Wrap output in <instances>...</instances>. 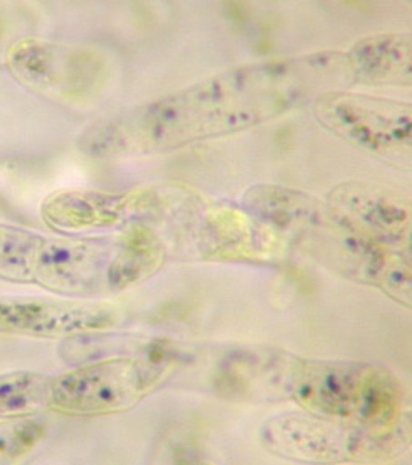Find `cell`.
<instances>
[{
  "instance_id": "6da1fadb",
  "label": "cell",
  "mask_w": 412,
  "mask_h": 465,
  "mask_svg": "<svg viewBox=\"0 0 412 465\" xmlns=\"http://www.w3.org/2000/svg\"><path fill=\"white\" fill-rule=\"evenodd\" d=\"M348 83L338 50L246 63L99 119L81 134L80 147L103 159L173 153L268 124Z\"/></svg>"
},
{
  "instance_id": "7c38bea8",
  "label": "cell",
  "mask_w": 412,
  "mask_h": 465,
  "mask_svg": "<svg viewBox=\"0 0 412 465\" xmlns=\"http://www.w3.org/2000/svg\"><path fill=\"white\" fill-rule=\"evenodd\" d=\"M54 378L40 373L0 376V420L30 418L50 408Z\"/></svg>"
},
{
  "instance_id": "5bb4252c",
  "label": "cell",
  "mask_w": 412,
  "mask_h": 465,
  "mask_svg": "<svg viewBox=\"0 0 412 465\" xmlns=\"http://www.w3.org/2000/svg\"><path fill=\"white\" fill-rule=\"evenodd\" d=\"M368 287L378 289L396 304L412 311V264L393 252H386Z\"/></svg>"
},
{
  "instance_id": "2e32d148",
  "label": "cell",
  "mask_w": 412,
  "mask_h": 465,
  "mask_svg": "<svg viewBox=\"0 0 412 465\" xmlns=\"http://www.w3.org/2000/svg\"><path fill=\"white\" fill-rule=\"evenodd\" d=\"M397 424L401 428L406 446H407V456H412V408L404 410L401 418L397 420Z\"/></svg>"
},
{
  "instance_id": "3957f363",
  "label": "cell",
  "mask_w": 412,
  "mask_h": 465,
  "mask_svg": "<svg viewBox=\"0 0 412 465\" xmlns=\"http://www.w3.org/2000/svg\"><path fill=\"white\" fill-rule=\"evenodd\" d=\"M162 254L161 244L149 232L74 240L0 226V276L66 294L126 289L152 276L161 268Z\"/></svg>"
},
{
  "instance_id": "7a4b0ae2",
  "label": "cell",
  "mask_w": 412,
  "mask_h": 465,
  "mask_svg": "<svg viewBox=\"0 0 412 465\" xmlns=\"http://www.w3.org/2000/svg\"><path fill=\"white\" fill-rule=\"evenodd\" d=\"M211 388L230 401L290 403L299 411L377 428L393 426L404 411L403 386L389 368L302 357L279 347L226 351Z\"/></svg>"
},
{
  "instance_id": "8fae6325",
  "label": "cell",
  "mask_w": 412,
  "mask_h": 465,
  "mask_svg": "<svg viewBox=\"0 0 412 465\" xmlns=\"http://www.w3.org/2000/svg\"><path fill=\"white\" fill-rule=\"evenodd\" d=\"M151 203L141 192L103 193V192H68L46 200L44 216L54 226L68 230L99 228L123 223L137 216L141 206Z\"/></svg>"
},
{
  "instance_id": "9c48e42d",
  "label": "cell",
  "mask_w": 412,
  "mask_h": 465,
  "mask_svg": "<svg viewBox=\"0 0 412 465\" xmlns=\"http://www.w3.org/2000/svg\"><path fill=\"white\" fill-rule=\"evenodd\" d=\"M114 309L56 299H0V331L30 337H78L113 329Z\"/></svg>"
},
{
  "instance_id": "8992f818",
  "label": "cell",
  "mask_w": 412,
  "mask_h": 465,
  "mask_svg": "<svg viewBox=\"0 0 412 465\" xmlns=\"http://www.w3.org/2000/svg\"><path fill=\"white\" fill-rule=\"evenodd\" d=\"M312 113L325 131L353 149L412 172V103L337 90L315 99Z\"/></svg>"
},
{
  "instance_id": "5b68a950",
  "label": "cell",
  "mask_w": 412,
  "mask_h": 465,
  "mask_svg": "<svg viewBox=\"0 0 412 465\" xmlns=\"http://www.w3.org/2000/svg\"><path fill=\"white\" fill-rule=\"evenodd\" d=\"M180 363L181 357L171 347L94 360L54 378L50 410L73 416L127 411L165 385Z\"/></svg>"
},
{
  "instance_id": "4fadbf2b",
  "label": "cell",
  "mask_w": 412,
  "mask_h": 465,
  "mask_svg": "<svg viewBox=\"0 0 412 465\" xmlns=\"http://www.w3.org/2000/svg\"><path fill=\"white\" fill-rule=\"evenodd\" d=\"M45 434L44 422L34 418L0 420V465H22Z\"/></svg>"
},
{
  "instance_id": "30bf717a",
  "label": "cell",
  "mask_w": 412,
  "mask_h": 465,
  "mask_svg": "<svg viewBox=\"0 0 412 465\" xmlns=\"http://www.w3.org/2000/svg\"><path fill=\"white\" fill-rule=\"evenodd\" d=\"M353 83L412 88V34L368 35L345 52Z\"/></svg>"
},
{
  "instance_id": "9a60e30c",
  "label": "cell",
  "mask_w": 412,
  "mask_h": 465,
  "mask_svg": "<svg viewBox=\"0 0 412 465\" xmlns=\"http://www.w3.org/2000/svg\"><path fill=\"white\" fill-rule=\"evenodd\" d=\"M155 465H220L197 442L190 439H172L162 446Z\"/></svg>"
},
{
  "instance_id": "52a82bcc",
  "label": "cell",
  "mask_w": 412,
  "mask_h": 465,
  "mask_svg": "<svg viewBox=\"0 0 412 465\" xmlns=\"http://www.w3.org/2000/svg\"><path fill=\"white\" fill-rule=\"evenodd\" d=\"M10 72L22 84L64 104H90L111 84L113 66L88 46L22 40L10 50Z\"/></svg>"
},
{
  "instance_id": "277c9868",
  "label": "cell",
  "mask_w": 412,
  "mask_h": 465,
  "mask_svg": "<svg viewBox=\"0 0 412 465\" xmlns=\"http://www.w3.org/2000/svg\"><path fill=\"white\" fill-rule=\"evenodd\" d=\"M260 444L270 456L302 465H375L407 456L399 424L377 428L310 412H282L260 424Z\"/></svg>"
},
{
  "instance_id": "ba28073f",
  "label": "cell",
  "mask_w": 412,
  "mask_h": 465,
  "mask_svg": "<svg viewBox=\"0 0 412 465\" xmlns=\"http://www.w3.org/2000/svg\"><path fill=\"white\" fill-rule=\"evenodd\" d=\"M327 200L385 250L412 264V197L365 180L341 182Z\"/></svg>"
}]
</instances>
